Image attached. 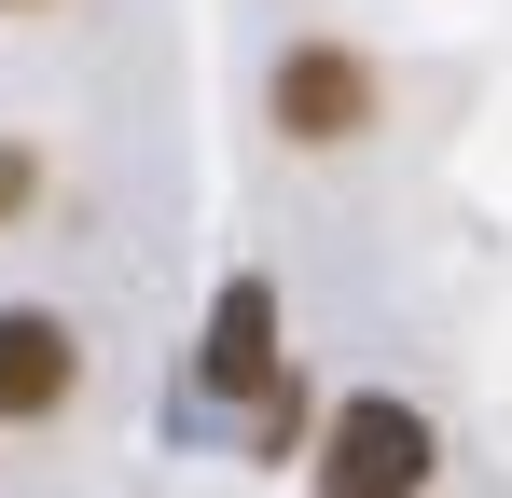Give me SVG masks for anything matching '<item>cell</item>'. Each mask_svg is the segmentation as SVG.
I'll use <instances>...</instances> for the list:
<instances>
[{
  "label": "cell",
  "mask_w": 512,
  "mask_h": 498,
  "mask_svg": "<svg viewBox=\"0 0 512 498\" xmlns=\"http://www.w3.org/2000/svg\"><path fill=\"white\" fill-rule=\"evenodd\" d=\"M70 374H84L70 319H42V305H0V429H14V415H56V402H70Z\"/></svg>",
  "instance_id": "cell-2"
},
{
  "label": "cell",
  "mask_w": 512,
  "mask_h": 498,
  "mask_svg": "<svg viewBox=\"0 0 512 498\" xmlns=\"http://www.w3.org/2000/svg\"><path fill=\"white\" fill-rule=\"evenodd\" d=\"M360 111H374V70L360 56H291L277 70V125L291 139H360Z\"/></svg>",
  "instance_id": "cell-4"
},
{
  "label": "cell",
  "mask_w": 512,
  "mask_h": 498,
  "mask_svg": "<svg viewBox=\"0 0 512 498\" xmlns=\"http://www.w3.org/2000/svg\"><path fill=\"white\" fill-rule=\"evenodd\" d=\"M319 485H333V498H402V485H429V415H402V402H346V415H333V457H319Z\"/></svg>",
  "instance_id": "cell-1"
},
{
  "label": "cell",
  "mask_w": 512,
  "mask_h": 498,
  "mask_svg": "<svg viewBox=\"0 0 512 498\" xmlns=\"http://www.w3.org/2000/svg\"><path fill=\"white\" fill-rule=\"evenodd\" d=\"M208 388H222V402H263V388H277V291H263V277H236L222 319H208Z\"/></svg>",
  "instance_id": "cell-3"
}]
</instances>
